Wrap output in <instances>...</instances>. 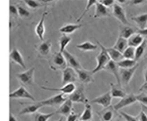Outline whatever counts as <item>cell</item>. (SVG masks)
Wrapping results in <instances>:
<instances>
[{
	"mask_svg": "<svg viewBox=\"0 0 147 121\" xmlns=\"http://www.w3.org/2000/svg\"><path fill=\"white\" fill-rule=\"evenodd\" d=\"M147 49V40L144 39V41L142 42L141 45H139L137 48H136V56H134V61L137 62L139 61L142 57L145 54V51Z\"/></svg>",
	"mask_w": 147,
	"mask_h": 121,
	"instance_id": "cell-30",
	"label": "cell"
},
{
	"mask_svg": "<svg viewBox=\"0 0 147 121\" xmlns=\"http://www.w3.org/2000/svg\"><path fill=\"white\" fill-rule=\"evenodd\" d=\"M137 100H136V95L134 94H127V96L124 97L119 103H117L115 106H114V110L116 111L122 110L123 108H125V106H129L134 105V103H136Z\"/></svg>",
	"mask_w": 147,
	"mask_h": 121,
	"instance_id": "cell-7",
	"label": "cell"
},
{
	"mask_svg": "<svg viewBox=\"0 0 147 121\" xmlns=\"http://www.w3.org/2000/svg\"><path fill=\"white\" fill-rule=\"evenodd\" d=\"M99 3L102 4L103 6H105V7H110V6H113L114 4L116 3V1L115 0H100V1H98Z\"/></svg>",
	"mask_w": 147,
	"mask_h": 121,
	"instance_id": "cell-42",
	"label": "cell"
},
{
	"mask_svg": "<svg viewBox=\"0 0 147 121\" xmlns=\"http://www.w3.org/2000/svg\"><path fill=\"white\" fill-rule=\"evenodd\" d=\"M78 81V74L76 72V70H74L73 68H67L63 70V73H62V82L64 85L66 84H69V83H74Z\"/></svg>",
	"mask_w": 147,
	"mask_h": 121,
	"instance_id": "cell-8",
	"label": "cell"
},
{
	"mask_svg": "<svg viewBox=\"0 0 147 121\" xmlns=\"http://www.w3.org/2000/svg\"><path fill=\"white\" fill-rule=\"evenodd\" d=\"M113 16L117 19L118 21H120L123 25H130L129 21L127 20V17H125V12L122 6L119 3H115L113 5V11H112Z\"/></svg>",
	"mask_w": 147,
	"mask_h": 121,
	"instance_id": "cell-6",
	"label": "cell"
},
{
	"mask_svg": "<svg viewBox=\"0 0 147 121\" xmlns=\"http://www.w3.org/2000/svg\"><path fill=\"white\" fill-rule=\"evenodd\" d=\"M144 79H145V82L147 81V68L145 70V72H144Z\"/></svg>",
	"mask_w": 147,
	"mask_h": 121,
	"instance_id": "cell-51",
	"label": "cell"
},
{
	"mask_svg": "<svg viewBox=\"0 0 147 121\" xmlns=\"http://www.w3.org/2000/svg\"><path fill=\"white\" fill-rule=\"evenodd\" d=\"M140 92L141 93H143V92H147V81L146 82H144V84H142L141 85V87H140Z\"/></svg>",
	"mask_w": 147,
	"mask_h": 121,
	"instance_id": "cell-48",
	"label": "cell"
},
{
	"mask_svg": "<svg viewBox=\"0 0 147 121\" xmlns=\"http://www.w3.org/2000/svg\"><path fill=\"white\" fill-rule=\"evenodd\" d=\"M57 121H63V118H59V119L57 120Z\"/></svg>",
	"mask_w": 147,
	"mask_h": 121,
	"instance_id": "cell-54",
	"label": "cell"
},
{
	"mask_svg": "<svg viewBox=\"0 0 147 121\" xmlns=\"http://www.w3.org/2000/svg\"><path fill=\"white\" fill-rule=\"evenodd\" d=\"M10 13H11V15H13L15 17L19 16L18 15V8L14 5H10Z\"/></svg>",
	"mask_w": 147,
	"mask_h": 121,
	"instance_id": "cell-44",
	"label": "cell"
},
{
	"mask_svg": "<svg viewBox=\"0 0 147 121\" xmlns=\"http://www.w3.org/2000/svg\"><path fill=\"white\" fill-rule=\"evenodd\" d=\"M92 119V108L91 104H86L85 105V108L82 112V114L79 117L80 121H90Z\"/></svg>",
	"mask_w": 147,
	"mask_h": 121,
	"instance_id": "cell-29",
	"label": "cell"
},
{
	"mask_svg": "<svg viewBox=\"0 0 147 121\" xmlns=\"http://www.w3.org/2000/svg\"><path fill=\"white\" fill-rule=\"evenodd\" d=\"M138 34H140L141 36H147V27L144 28V29H137V32Z\"/></svg>",
	"mask_w": 147,
	"mask_h": 121,
	"instance_id": "cell-47",
	"label": "cell"
},
{
	"mask_svg": "<svg viewBox=\"0 0 147 121\" xmlns=\"http://www.w3.org/2000/svg\"><path fill=\"white\" fill-rule=\"evenodd\" d=\"M68 99L70 100L72 103H82V104H84V105L88 104V100H87L86 96H85V93H84V85H80L78 88H76L75 91L68 97Z\"/></svg>",
	"mask_w": 147,
	"mask_h": 121,
	"instance_id": "cell-2",
	"label": "cell"
},
{
	"mask_svg": "<svg viewBox=\"0 0 147 121\" xmlns=\"http://www.w3.org/2000/svg\"><path fill=\"white\" fill-rule=\"evenodd\" d=\"M34 70H35L34 68H30V70H28L27 72L17 74V78L20 80L21 83H23L24 85H32V83H34Z\"/></svg>",
	"mask_w": 147,
	"mask_h": 121,
	"instance_id": "cell-9",
	"label": "cell"
},
{
	"mask_svg": "<svg viewBox=\"0 0 147 121\" xmlns=\"http://www.w3.org/2000/svg\"><path fill=\"white\" fill-rule=\"evenodd\" d=\"M144 41L143 36H141L138 33H136V34L132 35L130 38L127 39V45L129 47H132V48H137L139 45L142 44V42Z\"/></svg>",
	"mask_w": 147,
	"mask_h": 121,
	"instance_id": "cell-25",
	"label": "cell"
},
{
	"mask_svg": "<svg viewBox=\"0 0 147 121\" xmlns=\"http://www.w3.org/2000/svg\"><path fill=\"white\" fill-rule=\"evenodd\" d=\"M26 4L32 9H36V8H39L41 6V4L39 2L35 1V0H26Z\"/></svg>",
	"mask_w": 147,
	"mask_h": 121,
	"instance_id": "cell-41",
	"label": "cell"
},
{
	"mask_svg": "<svg viewBox=\"0 0 147 121\" xmlns=\"http://www.w3.org/2000/svg\"><path fill=\"white\" fill-rule=\"evenodd\" d=\"M95 14H94V18H106L111 15L110 11L108 10L107 7L103 6L102 4L99 3L98 1L95 4Z\"/></svg>",
	"mask_w": 147,
	"mask_h": 121,
	"instance_id": "cell-22",
	"label": "cell"
},
{
	"mask_svg": "<svg viewBox=\"0 0 147 121\" xmlns=\"http://www.w3.org/2000/svg\"><path fill=\"white\" fill-rule=\"evenodd\" d=\"M145 2V0H134V1H130V4L131 5H141Z\"/></svg>",
	"mask_w": 147,
	"mask_h": 121,
	"instance_id": "cell-46",
	"label": "cell"
},
{
	"mask_svg": "<svg viewBox=\"0 0 147 121\" xmlns=\"http://www.w3.org/2000/svg\"><path fill=\"white\" fill-rule=\"evenodd\" d=\"M18 15L21 17V18H28L30 16V13L28 12L27 9L24 8L23 6H18Z\"/></svg>",
	"mask_w": 147,
	"mask_h": 121,
	"instance_id": "cell-38",
	"label": "cell"
},
{
	"mask_svg": "<svg viewBox=\"0 0 147 121\" xmlns=\"http://www.w3.org/2000/svg\"><path fill=\"white\" fill-rule=\"evenodd\" d=\"M115 110H114V106H110L108 108H103L102 110L98 111L97 114L100 117L101 121H112V119L115 116Z\"/></svg>",
	"mask_w": 147,
	"mask_h": 121,
	"instance_id": "cell-13",
	"label": "cell"
},
{
	"mask_svg": "<svg viewBox=\"0 0 147 121\" xmlns=\"http://www.w3.org/2000/svg\"><path fill=\"white\" fill-rule=\"evenodd\" d=\"M63 56L65 58L66 62H67V66H69V68H73L74 70H82V65H80V62L79 61V59L76 56H74L73 54H71L70 52H68L67 50L63 52Z\"/></svg>",
	"mask_w": 147,
	"mask_h": 121,
	"instance_id": "cell-5",
	"label": "cell"
},
{
	"mask_svg": "<svg viewBox=\"0 0 147 121\" xmlns=\"http://www.w3.org/2000/svg\"><path fill=\"white\" fill-rule=\"evenodd\" d=\"M105 70L111 72L114 76L116 77V79H117V81H118V86H122L121 80H120V75H119V68H118V66H117V63H115V62H113V61H110L107 64V66H106Z\"/></svg>",
	"mask_w": 147,
	"mask_h": 121,
	"instance_id": "cell-19",
	"label": "cell"
},
{
	"mask_svg": "<svg viewBox=\"0 0 147 121\" xmlns=\"http://www.w3.org/2000/svg\"><path fill=\"white\" fill-rule=\"evenodd\" d=\"M52 65L55 66V70L57 68H61V70H65L67 68V62L64 58L63 54L60 52H57L53 55V60H52Z\"/></svg>",
	"mask_w": 147,
	"mask_h": 121,
	"instance_id": "cell-14",
	"label": "cell"
},
{
	"mask_svg": "<svg viewBox=\"0 0 147 121\" xmlns=\"http://www.w3.org/2000/svg\"><path fill=\"white\" fill-rule=\"evenodd\" d=\"M106 51H107L111 61L115 62V63H118V62L123 60V54L120 53L119 51H117L116 49H114L113 47H111V48H106Z\"/></svg>",
	"mask_w": 147,
	"mask_h": 121,
	"instance_id": "cell-28",
	"label": "cell"
},
{
	"mask_svg": "<svg viewBox=\"0 0 147 121\" xmlns=\"http://www.w3.org/2000/svg\"><path fill=\"white\" fill-rule=\"evenodd\" d=\"M47 15V12H44L41 16V19H40L39 23H37L36 27H35V33H36L37 37L43 41L44 40V33H45V25H44V20H45V17Z\"/></svg>",
	"mask_w": 147,
	"mask_h": 121,
	"instance_id": "cell-17",
	"label": "cell"
},
{
	"mask_svg": "<svg viewBox=\"0 0 147 121\" xmlns=\"http://www.w3.org/2000/svg\"><path fill=\"white\" fill-rule=\"evenodd\" d=\"M55 114V112H51V113H35L34 114V121H48L50 118Z\"/></svg>",
	"mask_w": 147,
	"mask_h": 121,
	"instance_id": "cell-36",
	"label": "cell"
},
{
	"mask_svg": "<svg viewBox=\"0 0 147 121\" xmlns=\"http://www.w3.org/2000/svg\"><path fill=\"white\" fill-rule=\"evenodd\" d=\"M40 108H42V105L39 103L34 104V105H28L26 108H24L20 112V115H25V114H32V113H35Z\"/></svg>",
	"mask_w": 147,
	"mask_h": 121,
	"instance_id": "cell-26",
	"label": "cell"
},
{
	"mask_svg": "<svg viewBox=\"0 0 147 121\" xmlns=\"http://www.w3.org/2000/svg\"><path fill=\"white\" fill-rule=\"evenodd\" d=\"M111 103H112V97H111L110 91L106 92L105 94L101 95V96H98L97 98L93 99L90 102V104H96V105H100V106H103L104 108H108V106H112V105H111Z\"/></svg>",
	"mask_w": 147,
	"mask_h": 121,
	"instance_id": "cell-11",
	"label": "cell"
},
{
	"mask_svg": "<svg viewBox=\"0 0 147 121\" xmlns=\"http://www.w3.org/2000/svg\"><path fill=\"white\" fill-rule=\"evenodd\" d=\"M137 32V28H134L130 25H121L120 27V37L124 39H129Z\"/></svg>",
	"mask_w": 147,
	"mask_h": 121,
	"instance_id": "cell-15",
	"label": "cell"
},
{
	"mask_svg": "<svg viewBox=\"0 0 147 121\" xmlns=\"http://www.w3.org/2000/svg\"><path fill=\"white\" fill-rule=\"evenodd\" d=\"M120 115L124 118L125 121H139L138 116H132V115L127 114V113H125V112H121Z\"/></svg>",
	"mask_w": 147,
	"mask_h": 121,
	"instance_id": "cell-40",
	"label": "cell"
},
{
	"mask_svg": "<svg viewBox=\"0 0 147 121\" xmlns=\"http://www.w3.org/2000/svg\"><path fill=\"white\" fill-rule=\"evenodd\" d=\"M141 110L143 111V112L145 113V115L147 116V106H146L141 105Z\"/></svg>",
	"mask_w": 147,
	"mask_h": 121,
	"instance_id": "cell-50",
	"label": "cell"
},
{
	"mask_svg": "<svg viewBox=\"0 0 147 121\" xmlns=\"http://www.w3.org/2000/svg\"><path fill=\"white\" fill-rule=\"evenodd\" d=\"M36 50L41 56L47 57L51 51V41L50 40L43 41L42 43H40L38 46L36 47Z\"/></svg>",
	"mask_w": 147,
	"mask_h": 121,
	"instance_id": "cell-24",
	"label": "cell"
},
{
	"mask_svg": "<svg viewBox=\"0 0 147 121\" xmlns=\"http://www.w3.org/2000/svg\"><path fill=\"white\" fill-rule=\"evenodd\" d=\"M134 56H136V48L129 46L123 53V59L125 60H134Z\"/></svg>",
	"mask_w": 147,
	"mask_h": 121,
	"instance_id": "cell-35",
	"label": "cell"
},
{
	"mask_svg": "<svg viewBox=\"0 0 147 121\" xmlns=\"http://www.w3.org/2000/svg\"><path fill=\"white\" fill-rule=\"evenodd\" d=\"M9 98L10 99H28L34 101V98L32 96V94L28 93V91L25 88L24 86L19 87L17 90H15L14 92H12L9 95Z\"/></svg>",
	"mask_w": 147,
	"mask_h": 121,
	"instance_id": "cell-10",
	"label": "cell"
},
{
	"mask_svg": "<svg viewBox=\"0 0 147 121\" xmlns=\"http://www.w3.org/2000/svg\"><path fill=\"white\" fill-rule=\"evenodd\" d=\"M9 121H18V120H17V118L13 115V113H10V114H9Z\"/></svg>",
	"mask_w": 147,
	"mask_h": 121,
	"instance_id": "cell-49",
	"label": "cell"
},
{
	"mask_svg": "<svg viewBox=\"0 0 147 121\" xmlns=\"http://www.w3.org/2000/svg\"><path fill=\"white\" fill-rule=\"evenodd\" d=\"M78 119H79V115L74 110H72V112L67 116V121H77Z\"/></svg>",
	"mask_w": 147,
	"mask_h": 121,
	"instance_id": "cell-43",
	"label": "cell"
},
{
	"mask_svg": "<svg viewBox=\"0 0 147 121\" xmlns=\"http://www.w3.org/2000/svg\"><path fill=\"white\" fill-rule=\"evenodd\" d=\"M76 72L78 74V80H80L82 84H89V83L93 82V74L89 70H85L82 68V70H77Z\"/></svg>",
	"mask_w": 147,
	"mask_h": 121,
	"instance_id": "cell-12",
	"label": "cell"
},
{
	"mask_svg": "<svg viewBox=\"0 0 147 121\" xmlns=\"http://www.w3.org/2000/svg\"><path fill=\"white\" fill-rule=\"evenodd\" d=\"M76 85L74 83H69V84L64 85L62 88H48V87H42L44 90H49V91H59L60 93L64 95H71L76 90Z\"/></svg>",
	"mask_w": 147,
	"mask_h": 121,
	"instance_id": "cell-16",
	"label": "cell"
},
{
	"mask_svg": "<svg viewBox=\"0 0 147 121\" xmlns=\"http://www.w3.org/2000/svg\"><path fill=\"white\" fill-rule=\"evenodd\" d=\"M117 121H125V119H124V118H123L122 116H121V115L119 114V119H118Z\"/></svg>",
	"mask_w": 147,
	"mask_h": 121,
	"instance_id": "cell-52",
	"label": "cell"
},
{
	"mask_svg": "<svg viewBox=\"0 0 147 121\" xmlns=\"http://www.w3.org/2000/svg\"><path fill=\"white\" fill-rule=\"evenodd\" d=\"M118 2H120V3H125V2H127V1H125V0H118Z\"/></svg>",
	"mask_w": 147,
	"mask_h": 121,
	"instance_id": "cell-53",
	"label": "cell"
},
{
	"mask_svg": "<svg viewBox=\"0 0 147 121\" xmlns=\"http://www.w3.org/2000/svg\"><path fill=\"white\" fill-rule=\"evenodd\" d=\"M138 68V64L136 66H134L131 68H127V70H124V68H120L119 70V75H120V80L122 85H129L130 80H131L132 76H134V72Z\"/></svg>",
	"mask_w": 147,
	"mask_h": 121,
	"instance_id": "cell-3",
	"label": "cell"
},
{
	"mask_svg": "<svg viewBox=\"0 0 147 121\" xmlns=\"http://www.w3.org/2000/svg\"><path fill=\"white\" fill-rule=\"evenodd\" d=\"M137 65V62L134 60H125V59H123L122 61L118 62L117 66L118 68H124V70H127V68H134V66Z\"/></svg>",
	"mask_w": 147,
	"mask_h": 121,
	"instance_id": "cell-33",
	"label": "cell"
},
{
	"mask_svg": "<svg viewBox=\"0 0 147 121\" xmlns=\"http://www.w3.org/2000/svg\"><path fill=\"white\" fill-rule=\"evenodd\" d=\"M72 110H73V103L68 99L67 101H66L65 103L57 110L56 113L64 115V116H68L71 112H72Z\"/></svg>",
	"mask_w": 147,
	"mask_h": 121,
	"instance_id": "cell-23",
	"label": "cell"
},
{
	"mask_svg": "<svg viewBox=\"0 0 147 121\" xmlns=\"http://www.w3.org/2000/svg\"><path fill=\"white\" fill-rule=\"evenodd\" d=\"M72 41V37L69 36V35H66V34H63L61 36L60 40H59V44H60V49H59V52L60 53H63L64 51L66 50V47L67 45Z\"/></svg>",
	"mask_w": 147,
	"mask_h": 121,
	"instance_id": "cell-34",
	"label": "cell"
},
{
	"mask_svg": "<svg viewBox=\"0 0 147 121\" xmlns=\"http://www.w3.org/2000/svg\"><path fill=\"white\" fill-rule=\"evenodd\" d=\"M68 100V97L66 95H64L62 93L55 95V96L51 97V98L41 101L40 104L42 105V106H62L64 103Z\"/></svg>",
	"mask_w": 147,
	"mask_h": 121,
	"instance_id": "cell-4",
	"label": "cell"
},
{
	"mask_svg": "<svg viewBox=\"0 0 147 121\" xmlns=\"http://www.w3.org/2000/svg\"><path fill=\"white\" fill-rule=\"evenodd\" d=\"M136 100H137V102H139V103L141 104V105L147 106V94L140 93V94L136 95Z\"/></svg>",
	"mask_w": 147,
	"mask_h": 121,
	"instance_id": "cell-39",
	"label": "cell"
},
{
	"mask_svg": "<svg viewBox=\"0 0 147 121\" xmlns=\"http://www.w3.org/2000/svg\"><path fill=\"white\" fill-rule=\"evenodd\" d=\"M138 119H139V121H147V116L145 115V113H144L142 110H140V112H139Z\"/></svg>",
	"mask_w": 147,
	"mask_h": 121,
	"instance_id": "cell-45",
	"label": "cell"
},
{
	"mask_svg": "<svg viewBox=\"0 0 147 121\" xmlns=\"http://www.w3.org/2000/svg\"><path fill=\"white\" fill-rule=\"evenodd\" d=\"M96 2H97V0H88L87 1V5H86V8H85V10L82 12V14L80 15V17L79 19H78V22H80V20H82V18H84V16L86 14V12H88L89 11V9H90V7L92 6H94L96 4Z\"/></svg>",
	"mask_w": 147,
	"mask_h": 121,
	"instance_id": "cell-37",
	"label": "cell"
},
{
	"mask_svg": "<svg viewBox=\"0 0 147 121\" xmlns=\"http://www.w3.org/2000/svg\"><path fill=\"white\" fill-rule=\"evenodd\" d=\"M110 87H111V97L112 98H121L123 99L124 97L127 96V93L124 89L122 88V86H118V85H115L113 83H110Z\"/></svg>",
	"mask_w": 147,
	"mask_h": 121,
	"instance_id": "cell-21",
	"label": "cell"
},
{
	"mask_svg": "<svg viewBox=\"0 0 147 121\" xmlns=\"http://www.w3.org/2000/svg\"><path fill=\"white\" fill-rule=\"evenodd\" d=\"M97 45H98V47H100L101 51H100V53H99L98 55H97V57H96L97 65H96V68H94L93 70H91L92 74H94V73L100 72V70H105L107 64L111 61L110 60V57H109L107 51H106V47H104L99 41H97Z\"/></svg>",
	"mask_w": 147,
	"mask_h": 121,
	"instance_id": "cell-1",
	"label": "cell"
},
{
	"mask_svg": "<svg viewBox=\"0 0 147 121\" xmlns=\"http://www.w3.org/2000/svg\"><path fill=\"white\" fill-rule=\"evenodd\" d=\"M77 48L84 52H89V51H95L96 49H98V45L91 43L90 41H85L82 44H78Z\"/></svg>",
	"mask_w": 147,
	"mask_h": 121,
	"instance_id": "cell-32",
	"label": "cell"
},
{
	"mask_svg": "<svg viewBox=\"0 0 147 121\" xmlns=\"http://www.w3.org/2000/svg\"><path fill=\"white\" fill-rule=\"evenodd\" d=\"M82 27V25H75V23H69V25H64L63 27H61L60 29V32L63 33V34H72L75 31H77L78 29Z\"/></svg>",
	"mask_w": 147,
	"mask_h": 121,
	"instance_id": "cell-27",
	"label": "cell"
},
{
	"mask_svg": "<svg viewBox=\"0 0 147 121\" xmlns=\"http://www.w3.org/2000/svg\"><path fill=\"white\" fill-rule=\"evenodd\" d=\"M127 47H129V45H127V40L122 38V37L119 36L113 48L116 49L117 51H119L120 53L123 54V53H124V51L127 48Z\"/></svg>",
	"mask_w": 147,
	"mask_h": 121,
	"instance_id": "cell-31",
	"label": "cell"
},
{
	"mask_svg": "<svg viewBox=\"0 0 147 121\" xmlns=\"http://www.w3.org/2000/svg\"><path fill=\"white\" fill-rule=\"evenodd\" d=\"M10 59H11V61L13 62V63L17 64V65L20 66L21 68H26L24 58L22 57V54L20 53V51H19L18 49L14 48L13 50H12L11 53H10Z\"/></svg>",
	"mask_w": 147,
	"mask_h": 121,
	"instance_id": "cell-18",
	"label": "cell"
},
{
	"mask_svg": "<svg viewBox=\"0 0 147 121\" xmlns=\"http://www.w3.org/2000/svg\"><path fill=\"white\" fill-rule=\"evenodd\" d=\"M130 19L137 25L138 29H144L147 27V13L140 14L137 16H131Z\"/></svg>",
	"mask_w": 147,
	"mask_h": 121,
	"instance_id": "cell-20",
	"label": "cell"
}]
</instances>
